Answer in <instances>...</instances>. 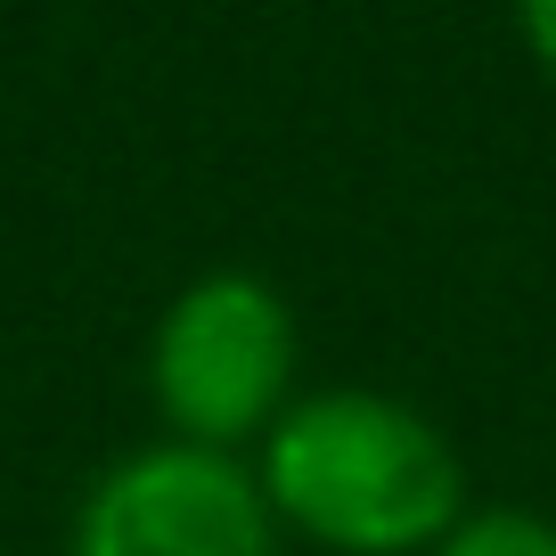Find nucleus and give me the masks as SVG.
Segmentation results:
<instances>
[{
    "mask_svg": "<svg viewBox=\"0 0 556 556\" xmlns=\"http://www.w3.org/2000/svg\"><path fill=\"white\" fill-rule=\"evenodd\" d=\"M74 556H278V516L238 451L156 442L90 483Z\"/></svg>",
    "mask_w": 556,
    "mask_h": 556,
    "instance_id": "obj_3",
    "label": "nucleus"
},
{
    "mask_svg": "<svg viewBox=\"0 0 556 556\" xmlns=\"http://www.w3.org/2000/svg\"><path fill=\"white\" fill-rule=\"evenodd\" d=\"M148 393L173 442H205V451L262 442L295 401V312L254 270L189 278L156 319Z\"/></svg>",
    "mask_w": 556,
    "mask_h": 556,
    "instance_id": "obj_2",
    "label": "nucleus"
},
{
    "mask_svg": "<svg viewBox=\"0 0 556 556\" xmlns=\"http://www.w3.org/2000/svg\"><path fill=\"white\" fill-rule=\"evenodd\" d=\"M254 475L270 516L336 556H434L467 516V475L442 426L368 384L287 401Z\"/></svg>",
    "mask_w": 556,
    "mask_h": 556,
    "instance_id": "obj_1",
    "label": "nucleus"
},
{
    "mask_svg": "<svg viewBox=\"0 0 556 556\" xmlns=\"http://www.w3.org/2000/svg\"><path fill=\"white\" fill-rule=\"evenodd\" d=\"M434 556H556V523L532 507H483V516H458V532Z\"/></svg>",
    "mask_w": 556,
    "mask_h": 556,
    "instance_id": "obj_4",
    "label": "nucleus"
},
{
    "mask_svg": "<svg viewBox=\"0 0 556 556\" xmlns=\"http://www.w3.org/2000/svg\"><path fill=\"white\" fill-rule=\"evenodd\" d=\"M516 17H523V50L556 74V0H516Z\"/></svg>",
    "mask_w": 556,
    "mask_h": 556,
    "instance_id": "obj_5",
    "label": "nucleus"
}]
</instances>
